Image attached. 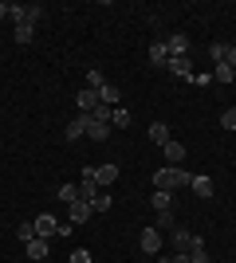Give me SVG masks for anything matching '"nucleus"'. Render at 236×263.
Instances as JSON below:
<instances>
[{
  "instance_id": "obj_21",
  "label": "nucleus",
  "mask_w": 236,
  "mask_h": 263,
  "mask_svg": "<svg viewBox=\"0 0 236 263\" xmlns=\"http://www.w3.org/2000/svg\"><path fill=\"white\" fill-rule=\"evenodd\" d=\"M35 35V24H16V44H32Z\"/></svg>"
},
{
  "instance_id": "obj_8",
  "label": "nucleus",
  "mask_w": 236,
  "mask_h": 263,
  "mask_svg": "<svg viewBox=\"0 0 236 263\" xmlns=\"http://www.w3.org/2000/svg\"><path fill=\"white\" fill-rule=\"evenodd\" d=\"M87 138L90 142H111V122H95L87 114Z\"/></svg>"
},
{
  "instance_id": "obj_25",
  "label": "nucleus",
  "mask_w": 236,
  "mask_h": 263,
  "mask_svg": "<svg viewBox=\"0 0 236 263\" xmlns=\"http://www.w3.org/2000/svg\"><path fill=\"white\" fill-rule=\"evenodd\" d=\"M59 200H63V204L71 209V204L79 200V185H63V189H59Z\"/></svg>"
},
{
  "instance_id": "obj_18",
  "label": "nucleus",
  "mask_w": 236,
  "mask_h": 263,
  "mask_svg": "<svg viewBox=\"0 0 236 263\" xmlns=\"http://www.w3.org/2000/svg\"><path fill=\"white\" fill-rule=\"evenodd\" d=\"M150 142H154V145L169 142V126H166V122H154V126H150Z\"/></svg>"
},
{
  "instance_id": "obj_23",
  "label": "nucleus",
  "mask_w": 236,
  "mask_h": 263,
  "mask_svg": "<svg viewBox=\"0 0 236 263\" xmlns=\"http://www.w3.org/2000/svg\"><path fill=\"white\" fill-rule=\"evenodd\" d=\"M99 102H102V106H114V102H118V87H111V83H106V87L99 90Z\"/></svg>"
},
{
  "instance_id": "obj_28",
  "label": "nucleus",
  "mask_w": 236,
  "mask_h": 263,
  "mask_svg": "<svg viewBox=\"0 0 236 263\" xmlns=\"http://www.w3.org/2000/svg\"><path fill=\"white\" fill-rule=\"evenodd\" d=\"M87 87H90V90H102V87H106L102 71H87Z\"/></svg>"
},
{
  "instance_id": "obj_20",
  "label": "nucleus",
  "mask_w": 236,
  "mask_h": 263,
  "mask_svg": "<svg viewBox=\"0 0 236 263\" xmlns=\"http://www.w3.org/2000/svg\"><path fill=\"white\" fill-rule=\"evenodd\" d=\"M169 204H173V193H166V189H154V209H157V212H166Z\"/></svg>"
},
{
  "instance_id": "obj_29",
  "label": "nucleus",
  "mask_w": 236,
  "mask_h": 263,
  "mask_svg": "<svg viewBox=\"0 0 236 263\" xmlns=\"http://www.w3.org/2000/svg\"><path fill=\"white\" fill-rule=\"evenodd\" d=\"M209 55H213V63H225V59H228V44H213Z\"/></svg>"
},
{
  "instance_id": "obj_13",
  "label": "nucleus",
  "mask_w": 236,
  "mask_h": 263,
  "mask_svg": "<svg viewBox=\"0 0 236 263\" xmlns=\"http://www.w3.org/2000/svg\"><path fill=\"white\" fill-rule=\"evenodd\" d=\"M83 134H87V114H79V118H71V122H67V130H63V138H67V142H79Z\"/></svg>"
},
{
  "instance_id": "obj_26",
  "label": "nucleus",
  "mask_w": 236,
  "mask_h": 263,
  "mask_svg": "<svg viewBox=\"0 0 236 263\" xmlns=\"http://www.w3.org/2000/svg\"><path fill=\"white\" fill-rule=\"evenodd\" d=\"M154 228H157V232H161V228H177L173 212H169V209H166V212H157V224H154Z\"/></svg>"
},
{
  "instance_id": "obj_19",
  "label": "nucleus",
  "mask_w": 236,
  "mask_h": 263,
  "mask_svg": "<svg viewBox=\"0 0 236 263\" xmlns=\"http://www.w3.org/2000/svg\"><path fill=\"white\" fill-rule=\"evenodd\" d=\"M166 47H169V55H185V51H189V40H185V35H169V40H166Z\"/></svg>"
},
{
  "instance_id": "obj_32",
  "label": "nucleus",
  "mask_w": 236,
  "mask_h": 263,
  "mask_svg": "<svg viewBox=\"0 0 236 263\" xmlns=\"http://www.w3.org/2000/svg\"><path fill=\"white\" fill-rule=\"evenodd\" d=\"M71 263H95V259H90V252H83V248H79V252H71Z\"/></svg>"
},
{
  "instance_id": "obj_1",
  "label": "nucleus",
  "mask_w": 236,
  "mask_h": 263,
  "mask_svg": "<svg viewBox=\"0 0 236 263\" xmlns=\"http://www.w3.org/2000/svg\"><path fill=\"white\" fill-rule=\"evenodd\" d=\"M189 181H193V173L181 169V165H161V169H154V189H166V193L189 189Z\"/></svg>"
},
{
  "instance_id": "obj_5",
  "label": "nucleus",
  "mask_w": 236,
  "mask_h": 263,
  "mask_svg": "<svg viewBox=\"0 0 236 263\" xmlns=\"http://www.w3.org/2000/svg\"><path fill=\"white\" fill-rule=\"evenodd\" d=\"M138 243H142V252H146V255H157V252H161V232L150 224V228L138 236Z\"/></svg>"
},
{
  "instance_id": "obj_24",
  "label": "nucleus",
  "mask_w": 236,
  "mask_h": 263,
  "mask_svg": "<svg viewBox=\"0 0 236 263\" xmlns=\"http://www.w3.org/2000/svg\"><path fill=\"white\" fill-rule=\"evenodd\" d=\"M213 79H216V83H232V79H236V71H232V67H228V63H216Z\"/></svg>"
},
{
  "instance_id": "obj_16",
  "label": "nucleus",
  "mask_w": 236,
  "mask_h": 263,
  "mask_svg": "<svg viewBox=\"0 0 236 263\" xmlns=\"http://www.w3.org/2000/svg\"><path fill=\"white\" fill-rule=\"evenodd\" d=\"M150 63H154V67H166L169 63V47L166 44H150Z\"/></svg>"
},
{
  "instance_id": "obj_12",
  "label": "nucleus",
  "mask_w": 236,
  "mask_h": 263,
  "mask_svg": "<svg viewBox=\"0 0 236 263\" xmlns=\"http://www.w3.org/2000/svg\"><path fill=\"white\" fill-rule=\"evenodd\" d=\"M161 154H166V165H181V161H185V145L169 138V142L161 145Z\"/></svg>"
},
{
  "instance_id": "obj_33",
  "label": "nucleus",
  "mask_w": 236,
  "mask_h": 263,
  "mask_svg": "<svg viewBox=\"0 0 236 263\" xmlns=\"http://www.w3.org/2000/svg\"><path fill=\"white\" fill-rule=\"evenodd\" d=\"M225 63H228V67L236 71V44H228V59H225Z\"/></svg>"
},
{
  "instance_id": "obj_9",
  "label": "nucleus",
  "mask_w": 236,
  "mask_h": 263,
  "mask_svg": "<svg viewBox=\"0 0 236 263\" xmlns=\"http://www.w3.org/2000/svg\"><path fill=\"white\" fill-rule=\"evenodd\" d=\"M99 193H102V189H99V181H95V173L87 169V173H83V181H79V200H95Z\"/></svg>"
},
{
  "instance_id": "obj_6",
  "label": "nucleus",
  "mask_w": 236,
  "mask_h": 263,
  "mask_svg": "<svg viewBox=\"0 0 236 263\" xmlns=\"http://www.w3.org/2000/svg\"><path fill=\"white\" fill-rule=\"evenodd\" d=\"M90 173H95L99 189H111L114 181H118V165H114V161H106V165H99V169H90Z\"/></svg>"
},
{
  "instance_id": "obj_4",
  "label": "nucleus",
  "mask_w": 236,
  "mask_h": 263,
  "mask_svg": "<svg viewBox=\"0 0 236 263\" xmlns=\"http://www.w3.org/2000/svg\"><path fill=\"white\" fill-rule=\"evenodd\" d=\"M197 243H201V236H193L189 228H173V248H177V252H185V255H189L193 248H197Z\"/></svg>"
},
{
  "instance_id": "obj_10",
  "label": "nucleus",
  "mask_w": 236,
  "mask_h": 263,
  "mask_svg": "<svg viewBox=\"0 0 236 263\" xmlns=\"http://www.w3.org/2000/svg\"><path fill=\"white\" fill-rule=\"evenodd\" d=\"M75 106H79V114H90V110L99 106V90H90V87H83L75 95Z\"/></svg>"
},
{
  "instance_id": "obj_27",
  "label": "nucleus",
  "mask_w": 236,
  "mask_h": 263,
  "mask_svg": "<svg viewBox=\"0 0 236 263\" xmlns=\"http://www.w3.org/2000/svg\"><path fill=\"white\" fill-rule=\"evenodd\" d=\"M189 263H213V259H209V252H205V240L189 252Z\"/></svg>"
},
{
  "instance_id": "obj_7",
  "label": "nucleus",
  "mask_w": 236,
  "mask_h": 263,
  "mask_svg": "<svg viewBox=\"0 0 236 263\" xmlns=\"http://www.w3.org/2000/svg\"><path fill=\"white\" fill-rule=\"evenodd\" d=\"M169 75H181V79H193V67H189V55H169L166 63Z\"/></svg>"
},
{
  "instance_id": "obj_22",
  "label": "nucleus",
  "mask_w": 236,
  "mask_h": 263,
  "mask_svg": "<svg viewBox=\"0 0 236 263\" xmlns=\"http://www.w3.org/2000/svg\"><path fill=\"white\" fill-rule=\"evenodd\" d=\"M111 204H114V200H111V193H106V189H102L99 197L90 200V209H95V212H111Z\"/></svg>"
},
{
  "instance_id": "obj_3",
  "label": "nucleus",
  "mask_w": 236,
  "mask_h": 263,
  "mask_svg": "<svg viewBox=\"0 0 236 263\" xmlns=\"http://www.w3.org/2000/svg\"><path fill=\"white\" fill-rule=\"evenodd\" d=\"M32 224H35V236H40V240H51V236H59V224H56V216H51V212L35 216Z\"/></svg>"
},
{
  "instance_id": "obj_11",
  "label": "nucleus",
  "mask_w": 236,
  "mask_h": 263,
  "mask_svg": "<svg viewBox=\"0 0 236 263\" xmlns=\"http://www.w3.org/2000/svg\"><path fill=\"white\" fill-rule=\"evenodd\" d=\"M71 228H75V224H87L90 216H95V209H90V200H75V204H71Z\"/></svg>"
},
{
  "instance_id": "obj_15",
  "label": "nucleus",
  "mask_w": 236,
  "mask_h": 263,
  "mask_svg": "<svg viewBox=\"0 0 236 263\" xmlns=\"http://www.w3.org/2000/svg\"><path fill=\"white\" fill-rule=\"evenodd\" d=\"M189 189L197 193V197H213V177H193Z\"/></svg>"
},
{
  "instance_id": "obj_31",
  "label": "nucleus",
  "mask_w": 236,
  "mask_h": 263,
  "mask_svg": "<svg viewBox=\"0 0 236 263\" xmlns=\"http://www.w3.org/2000/svg\"><path fill=\"white\" fill-rule=\"evenodd\" d=\"M20 240H24V243L35 240V224H20Z\"/></svg>"
},
{
  "instance_id": "obj_30",
  "label": "nucleus",
  "mask_w": 236,
  "mask_h": 263,
  "mask_svg": "<svg viewBox=\"0 0 236 263\" xmlns=\"http://www.w3.org/2000/svg\"><path fill=\"white\" fill-rule=\"evenodd\" d=\"M221 126H225V130H236V106H228L225 114H221Z\"/></svg>"
},
{
  "instance_id": "obj_2",
  "label": "nucleus",
  "mask_w": 236,
  "mask_h": 263,
  "mask_svg": "<svg viewBox=\"0 0 236 263\" xmlns=\"http://www.w3.org/2000/svg\"><path fill=\"white\" fill-rule=\"evenodd\" d=\"M8 16L16 24H40L44 20V8L40 4H8Z\"/></svg>"
},
{
  "instance_id": "obj_34",
  "label": "nucleus",
  "mask_w": 236,
  "mask_h": 263,
  "mask_svg": "<svg viewBox=\"0 0 236 263\" xmlns=\"http://www.w3.org/2000/svg\"><path fill=\"white\" fill-rule=\"evenodd\" d=\"M4 16H8V4H0V20H4Z\"/></svg>"
},
{
  "instance_id": "obj_14",
  "label": "nucleus",
  "mask_w": 236,
  "mask_h": 263,
  "mask_svg": "<svg viewBox=\"0 0 236 263\" xmlns=\"http://www.w3.org/2000/svg\"><path fill=\"white\" fill-rule=\"evenodd\" d=\"M24 252H28V259H35V263L47 259V240H40V236H35L32 243H24Z\"/></svg>"
},
{
  "instance_id": "obj_17",
  "label": "nucleus",
  "mask_w": 236,
  "mask_h": 263,
  "mask_svg": "<svg viewBox=\"0 0 236 263\" xmlns=\"http://www.w3.org/2000/svg\"><path fill=\"white\" fill-rule=\"evenodd\" d=\"M130 126V110L126 106H114V114H111V130H126Z\"/></svg>"
}]
</instances>
